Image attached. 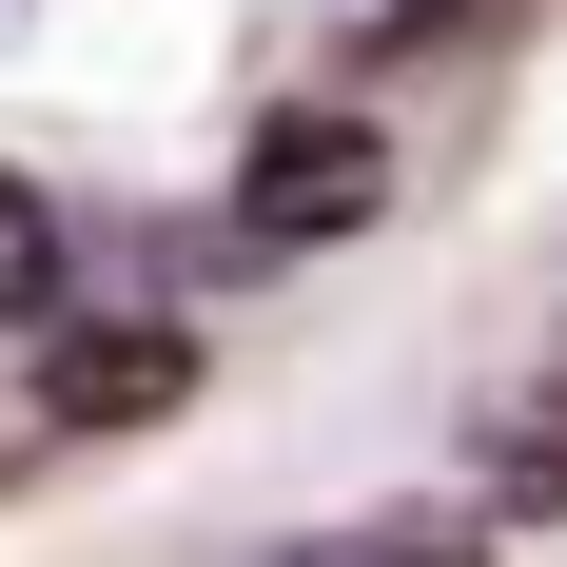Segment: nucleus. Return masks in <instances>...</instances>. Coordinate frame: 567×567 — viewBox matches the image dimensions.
I'll use <instances>...</instances> for the list:
<instances>
[{
	"instance_id": "1",
	"label": "nucleus",
	"mask_w": 567,
	"mask_h": 567,
	"mask_svg": "<svg viewBox=\"0 0 567 567\" xmlns=\"http://www.w3.org/2000/svg\"><path fill=\"white\" fill-rule=\"evenodd\" d=\"M392 216V137H372V117H255V157H235V235H255V255H313V235H372Z\"/></svg>"
},
{
	"instance_id": "2",
	"label": "nucleus",
	"mask_w": 567,
	"mask_h": 567,
	"mask_svg": "<svg viewBox=\"0 0 567 567\" xmlns=\"http://www.w3.org/2000/svg\"><path fill=\"white\" fill-rule=\"evenodd\" d=\"M196 392V333L176 313H59L40 333V411L59 431H137V411H176Z\"/></svg>"
},
{
	"instance_id": "3",
	"label": "nucleus",
	"mask_w": 567,
	"mask_h": 567,
	"mask_svg": "<svg viewBox=\"0 0 567 567\" xmlns=\"http://www.w3.org/2000/svg\"><path fill=\"white\" fill-rule=\"evenodd\" d=\"M470 489L528 528H567V372H509V392L470 411Z\"/></svg>"
},
{
	"instance_id": "4",
	"label": "nucleus",
	"mask_w": 567,
	"mask_h": 567,
	"mask_svg": "<svg viewBox=\"0 0 567 567\" xmlns=\"http://www.w3.org/2000/svg\"><path fill=\"white\" fill-rule=\"evenodd\" d=\"M59 313H79V216L40 176H0V333H59Z\"/></svg>"
},
{
	"instance_id": "5",
	"label": "nucleus",
	"mask_w": 567,
	"mask_h": 567,
	"mask_svg": "<svg viewBox=\"0 0 567 567\" xmlns=\"http://www.w3.org/2000/svg\"><path fill=\"white\" fill-rule=\"evenodd\" d=\"M275 567H489V548H470L451 509H372V528H293Z\"/></svg>"
},
{
	"instance_id": "6",
	"label": "nucleus",
	"mask_w": 567,
	"mask_h": 567,
	"mask_svg": "<svg viewBox=\"0 0 567 567\" xmlns=\"http://www.w3.org/2000/svg\"><path fill=\"white\" fill-rule=\"evenodd\" d=\"M20 40H40V0H0V59H20Z\"/></svg>"
}]
</instances>
